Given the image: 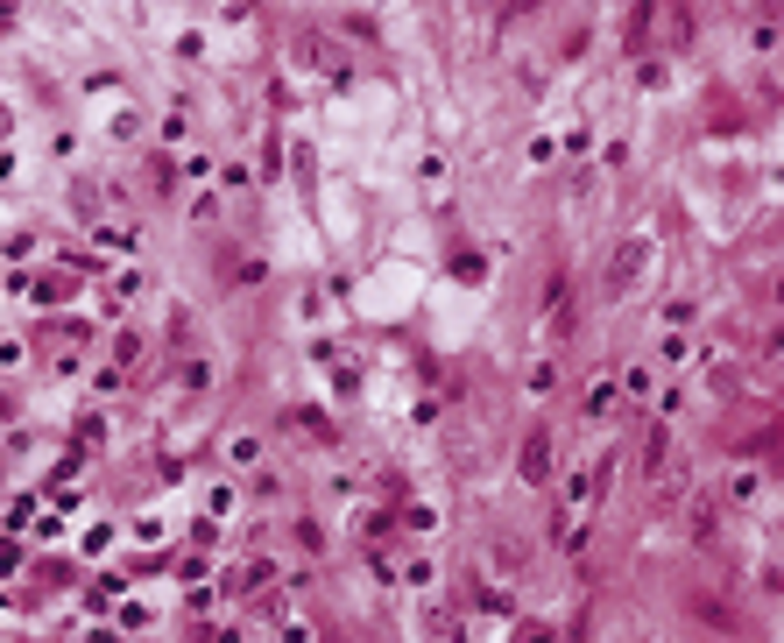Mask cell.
<instances>
[{"mask_svg": "<svg viewBox=\"0 0 784 643\" xmlns=\"http://www.w3.org/2000/svg\"><path fill=\"white\" fill-rule=\"evenodd\" d=\"M757 467H735V474H728V495H735V502H757Z\"/></svg>", "mask_w": 784, "mask_h": 643, "instance_id": "6da1fadb", "label": "cell"}]
</instances>
